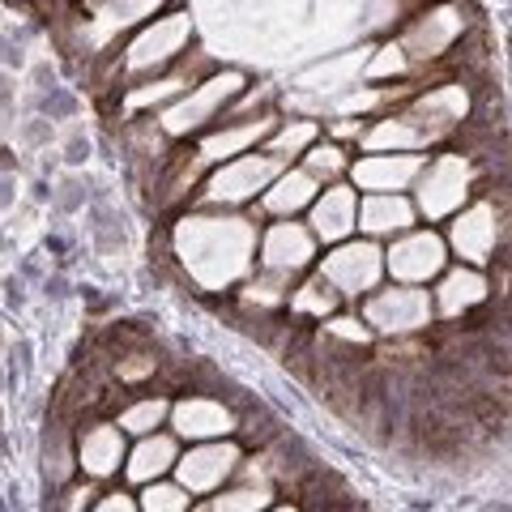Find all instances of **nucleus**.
Returning a JSON list of instances; mask_svg holds the SVG:
<instances>
[{
  "label": "nucleus",
  "instance_id": "nucleus-1",
  "mask_svg": "<svg viewBox=\"0 0 512 512\" xmlns=\"http://www.w3.org/2000/svg\"><path fill=\"white\" fill-rule=\"evenodd\" d=\"M175 256L201 291H231L256 265V227L239 214H188L175 227Z\"/></svg>",
  "mask_w": 512,
  "mask_h": 512
},
{
  "label": "nucleus",
  "instance_id": "nucleus-2",
  "mask_svg": "<svg viewBox=\"0 0 512 512\" xmlns=\"http://www.w3.org/2000/svg\"><path fill=\"white\" fill-rule=\"evenodd\" d=\"M239 94H244V73H214L205 77L201 86H188V94H180L171 107H163V116H158V128H163L167 137H192L201 133V128H210L222 107H231Z\"/></svg>",
  "mask_w": 512,
  "mask_h": 512
},
{
  "label": "nucleus",
  "instance_id": "nucleus-3",
  "mask_svg": "<svg viewBox=\"0 0 512 512\" xmlns=\"http://www.w3.org/2000/svg\"><path fill=\"white\" fill-rule=\"evenodd\" d=\"M474 192V167L466 154H440L423 163L419 180H414V214L427 222L453 218Z\"/></svg>",
  "mask_w": 512,
  "mask_h": 512
},
{
  "label": "nucleus",
  "instance_id": "nucleus-4",
  "mask_svg": "<svg viewBox=\"0 0 512 512\" xmlns=\"http://www.w3.org/2000/svg\"><path fill=\"white\" fill-rule=\"evenodd\" d=\"M431 295L423 286H376L372 295H363V325L384 338H410L431 325Z\"/></svg>",
  "mask_w": 512,
  "mask_h": 512
},
{
  "label": "nucleus",
  "instance_id": "nucleus-5",
  "mask_svg": "<svg viewBox=\"0 0 512 512\" xmlns=\"http://www.w3.org/2000/svg\"><path fill=\"white\" fill-rule=\"evenodd\" d=\"M239 466H244V453H239V444L231 436L227 440H201V444H188V453L175 457L171 478L192 495V500H201V495H214L227 483H235Z\"/></svg>",
  "mask_w": 512,
  "mask_h": 512
},
{
  "label": "nucleus",
  "instance_id": "nucleus-6",
  "mask_svg": "<svg viewBox=\"0 0 512 512\" xmlns=\"http://www.w3.org/2000/svg\"><path fill=\"white\" fill-rule=\"evenodd\" d=\"M320 278H325L342 299L372 295L384 278V248L376 239H342V244H333L325 252Z\"/></svg>",
  "mask_w": 512,
  "mask_h": 512
},
{
  "label": "nucleus",
  "instance_id": "nucleus-7",
  "mask_svg": "<svg viewBox=\"0 0 512 512\" xmlns=\"http://www.w3.org/2000/svg\"><path fill=\"white\" fill-rule=\"evenodd\" d=\"M286 163H278L274 154H239V158H227V163H218L214 175L205 180V192L201 197L210 205H244L252 197H261V192L274 184V175L282 171Z\"/></svg>",
  "mask_w": 512,
  "mask_h": 512
},
{
  "label": "nucleus",
  "instance_id": "nucleus-8",
  "mask_svg": "<svg viewBox=\"0 0 512 512\" xmlns=\"http://www.w3.org/2000/svg\"><path fill=\"white\" fill-rule=\"evenodd\" d=\"M444 269H448V248H444V235L436 231H406L384 252V274H393L406 286H427Z\"/></svg>",
  "mask_w": 512,
  "mask_h": 512
},
{
  "label": "nucleus",
  "instance_id": "nucleus-9",
  "mask_svg": "<svg viewBox=\"0 0 512 512\" xmlns=\"http://www.w3.org/2000/svg\"><path fill=\"white\" fill-rule=\"evenodd\" d=\"M495 244H500V214H495L491 201H474V205H461L448 222V239L444 248H453L466 265H487Z\"/></svg>",
  "mask_w": 512,
  "mask_h": 512
},
{
  "label": "nucleus",
  "instance_id": "nucleus-10",
  "mask_svg": "<svg viewBox=\"0 0 512 512\" xmlns=\"http://www.w3.org/2000/svg\"><path fill=\"white\" fill-rule=\"evenodd\" d=\"M188 35H192L188 13H171V18L154 22L150 30H141V35H137L133 43H128V52H124V69H128V73L163 69V64H171L175 56L184 52Z\"/></svg>",
  "mask_w": 512,
  "mask_h": 512
},
{
  "label": "nucleus",
  "instance_id": "nucleus-11",
  "mask_svg": "<svg viewBox=\"0 0 512 512\" xmlns=\"http://www.w3.org/2000/svg\"><path fill=\"white\" fill-rule=\"evenodd\" d=\"M316 261V239L303 222L282 218L274 222L265 235H261V269L265 274H282V278H295L303 274Z\"/></svg>",
  "mask_w": 512,
  "mask_h": 512
},
{
  "label": "nucleus",
  "instance_id": "nucleus-12",
  "mask_svg": "<svg viewBox=\"0 0 512 512\" xmlns=\"http://www.w3.org/2000/svg\"><path fill=\"white\" fill-rule=\"evenodd\" d=\"M423 163H427L423 154H363L346 171H350V188L367 197V192H406V188H414Z\"/></svg>",
  "mask_w": 512,
  "mask_h": 512
},
{
  "label": "nucleus",
  "instance_id": "nucleus-13",
  "mask_svg": "<svg viewBox=\"0 0 512 512\" xmlns=\"http://www.w3.org/2000/svg\"><path fill=\"white\" fill-rule=\"evenodd\" d=\"M171 436L175 440H227L239 427V419L231 414V406H222L218 397H184V402H171Z\"/></svg>",
  "mask_w": 512,
  "mask_h": 512
},
{
  "label": "nucleus",
  "instance_id": "nucleus-14",
  "mask_svg": "<svg viewBox=\"0 0 512 512\" xmlns=\"http://www.w3.org/2000/svg\"><path fill=\"white\" fill-rule=\"evenodd\" d=\"M355 214H359V192L350 184H329L308 205V231L316 244H342L355 231Z\"/></svg>",
  "mask_w": 512,
  "mask_h": 512
},
{
  "label": "nucleus",
  "instance_id": "nucleus-15",
  "mask_svg": "<svg viewBox=\"0 0 512 512\" xmlns=\"http://www.w3.org/2000/svg\"><path fill=\"white\" fill-rule=\"evenodd\" d=\"M278 128L274 116H256V120H222V128L201 137L197 146V163H227V158H239V154H252L261 141Z\"/></svg>",
  "mask_w": 512,
  "mask_h": 512
},
{
  "label": "nucleus",
  "instance_id": "nucleus-16",
  "mask_svg": "<svg viewBox=\"0 0 512 512\" xmlns=\"http://www.w3.org/2000/svg\"><path fill=\"white\" fill-rule=\"evenodd\" d=\"M414 201L406 197V192H367V197L359 201V214H355V227L367 235V239H397L414 231Z\"/></svg>",
  "mask_w": 512,
  "mask_h": 512
},
{
  "label": "nucleus",
  "instance_id": "nucleus-17",
  "mask_svg": "<svg viewBox=\"0 0 512 512\" xmlns=\"http://www.w3.org/2000/svg\"><path fill=\"white\" fill-rule=\"evenodd\" d=\"M466 111H470V94L466 90L461 86H436V90L419 94L406 116L423 128L427 141H440L444 133H453V128L466 120Z\"/></svg>",
  "mask_w": 512,
  "mask_h": 512
},
{
  "label": "nucleus",
  "instance_id": "nucleus-18",
  "mask_svg": "<svg viewBox=\"0 0 512 512\" xmlns=\"http://www.w3.org/2000/svg\"><path fill=\"white\" fill-rule=\"evenodd\" d=\"M124 431L116 423H94L82 431L77 440V470H82L90 483H103V478L124 470Z\"/></svg>",
  "mask_w": 512,
  "mask_h": 512
},
{
  "label": "nucleus",
  "instance_id": "nucleus-19",
  "mask_svg": "<svg viewBox=\"0 0 512 512\" xmlns=\"http://www.w3.org/2000/svg\"><path fill=\"white\" fill-rule=\"evenodd\" d=\"M175 457H180V440H175L171 431H154V436H141L124 453L120 474H124V483L146 487V483H158V478H171Z\"/></svg>",
  "mask_w": 512,
  "mask_h": 512
},
{
  "label": "nucleus",
  "instance_id": "nucleus-20",
  "mask_svg": "<svg viewBox=\"0 0 512 512\" xmlns=\"http://www.w3.org/2000/svg\"><path fill=\"white\" fill-rule=\"evenodd\" d=\"M487 299V278L483 269L474 265H453L444 269V274L436 278V291H431V312L440 316H466L470 308H478V303Z\"/></svg>",
  "mask_w": 512,
  "mask_h": 512
},
{
  "label": "nucleus",
  "instance_id": "nucleus-21",
  "mask_svg": "<svg viewBox=\"0 0 512 512\" xmlns=\"http://www.w3.org/2000/svg\"><path fill=\"white\" fill-rule=\"evenodd\" d=\"M316 192H320V184L303 167H282L274 175V184L261 192V210L274 218H295L299 210H308L316 201Z\"/></svg>",
  "mask_w": 512,
  "mask_h": 512
},
{
  "label": "nucleus",
  "instance_id": "nucleus-22",
  "mask_svg": "<svg viewBox=\"0 0 512 512\" xmlns=\"http://www.w3.org/2000/svg\"><path fill=\"white\" fill-rule=\"evenodd\" d=\"M274 491L269 483H256V478H244V483H227L222 491L214 495H201V500H192L188 512H265L274 504Z\"/></svg>",
  "mask_w": 512,
  "mask_h": 512
},
{
  "label": "nucleus",
  "instance_id": "nucleus-23",
  "mask_svg": "<svg viewBox=\"0 0 512 512\" xmlns=\"http://www.w3.org/2000/svg\"><path fill=\"white\" fill-rule=\"evenodd\" d=\"M359 146H363L367 154H419L423 146H431V141L423 137V128L402 111V116L380 120L372 133H363Z\"/></svg>",
  "mask_w": 512,
  "mask_h": 512
},
{
  "label": "nucleus",
  "instance_id": "nucleus-24",
  "mask_svg": "<svg viewBox=\"0 0 512 512\" xmlns=\"http://www.w3.org/2000/svg\"><path fill=\"white\" fill-rule=\"evenodd\" d=\"M453 35H457V13H448V9H440V13H431L427 22H419L410 30V35L397 43L406 52V60L410 56H419V60H427V56H440L448 43H453Z\"/></svg>",
  "mask_w": 512,
  "mask_h": 512
},
{
  "label": "nucleus",
  "instance_id": "nucleus-25",
  "mask_svg": "<svg viewBox=\"0 0 512 512\" xmlns=\"http://www.w3.org/2000/svg\"><path fill=\"white\" fill-rule=\"evenodd\" d=\"M286 303H291V312H295V316H308V320H329L333 312H338L342 295L333 291V286L316 274L312 282L291 286V295H286Z\"/></svg>",
  "mask_w": 512,
  "mask_h": 512
},
{
  "label": "nucleus",
  "instance_id": "nucleus-26",
  "mask_svg": "<svg viewBox=\"0 0 512 512\" xmlns=\"http://www.w3.org/2000/svg\"><path fill=\"white\" fill-rule=\"evenodd\" d=\"M167 414H171L167 397H141V402H133V406L120 410L116 427L124 431V436H137V440H141V436H154V431L167 423Z\"/></svg>",
  "mask_w": 512,
  "mask_h": 512
},
{
  "label": "nucleus",
  "instance_id": "nucleus-27",
  "mask_svg": "<svg viewBox=\"0 0 512 512\" xmlns=\"http://www.w3.org/2000/svg\"><path fill=\"white\" fill-rule=\"evenodd\" d=\"M265 141H269L265 154H274L278 163L291 167V158H295V154H303V150L312 146V141H320V128H316L312 120H291V124L274 128V133H269Z\"/></svg>",
  "mask_w": 512,
  "mask_h": 512
},
{
  "label": "nucleus",
  "instance_id": "nucleus-28",
  "mask_svg": "<svg viewBox=\"0 0 512 512\" xmlns=\"http://www.w3.org/2000/svg\"><path fill=\"white\" fill-rule=\"evenodd\" d=\"M299 158H303V171H308L316 184H325V180H329V184H338V175L350 167L346 150H342V146H333V141H312V146L303 150Z\"/></svg>",
  "mask_w": 512,
  "mask_h": 512
},
{
  "label": "nucleus",
  "instance_id": "nucleus-29",
  "mask_svg": "<svg viewBox=\"0 0 512 512\" xmlns=\"http://www.w3.org/2000/svg\"><path fill=\"white\" fill-rule=\"evenodd\" d=\"M188 504H192V495L175 478H158V483H146L137 491L141 512H188Z\"/></svg>",
  "mask_w": 512,
  "mask_h": 512
},
{
  "label": "nucleus",
  "instance_id": "nucleus-30",
  "mask_svg": "<svg viewBox=\"0 0 512 512\" xmlns=\"http://www.w3.org/2000/svg\"><path fill=\"white\" fill-rule=\"evenodd\" d=\"M154 5H158V0H116V5H107V9H103V22H94V35H99V39H111L116 30L133 26L137 18H146Z\"/></svg>",
  "mask_w": 512,
  "mask_h": 512
},
{
  "label": "nucleus",
  "instance_id": "nucleus-31",
  "mask_svg": "<svg viewBox=\"0 0 512 512\" xmlns=\"http://www.w3.org/2000/svg\"><path fill=\"white\" fill-rule=\"evenodd\" d=\"M188 86V77H163V82H146V86H133L128 90L124 107L128 111H146V107H158L163 99H180Z\"/></svg>",
  "mask_w": 512,
  "mask_h": 512
},
{
  "label": "nucleus",
  "instance_id": "nucleus-32",
  "mask_svg": "<svg viewBox=\"0 0 512 512\" xmlns=\"http://www.w3.org/2000/svg\"><path fill=\"white\" fill-rule=\"evenodd\" d=\"M393 73H406V52L397 43L380 47V52L367 60V77H393Z\"/></svg>",
  "mask_w": 512,
  "mask_h": 512
},
{
  "label": "nucleus",
  "instance_id": "nucleus-33",
  "mask_svg": "<svg viewBox=\"0 0 512 512\" xmlns=\"http://www.w3.org/2000/svg\"><path fill=\"white\" fill-rule=\"evenodd\" d=\"M329 333L333 338H342V342H350V346H363L367 338H372V329H367L359 316H329Z\"/></svg>",
  "mask_w": 512,
  "mask_h": 512
},
{
  "label": "nucleus",
  "instance_id": "nucleus-34",
  "mask_svg": "<svg viewBox=\"0 0 512 512\" xmlns=\"http://www.w3.org/2000/svg\"><path fill=\"white\" fill-rule=\"evenodd\" d=\"M86 512H141V508L133 491H103V495H94V504Z\"/></svg>",
  "mask_w": 512,
  "mask_h": 512
},
{
  "label": "nucleus",
  "instance_id": "nucleus-35",
  "mask_svg": "<svg viewBox=\"0 0 512 512\" xmlns=\"http://www.w3.org/2000/svg\"><path fill=\"white\" fill-rule=\"evenodd\" d=\"M94 495H99V487H94L90 478H86V483L69 487L64 495H56V500H60V512H86V508L94 504Z\"/></svg>",
  "mask_w": 512,
  "mask_h": 512
},
{
  "label": "nucleus",
  "instance_id": "nucleus-36",
  "mask_svg": "<svg viewBox=\"0 0 512 512\" xmlns=\"http://www.w3.org/2000/svg\"><path fill=\"white\" fill-rule=\"evenodd\" d=\"M265 512H303V508H299V504H278V500H274V504H269Z\"/></svg>",
  "mask_w": 512,
  "mask_h": 512
}]
</instances>
